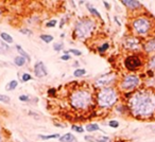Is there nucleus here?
<instances>
[{"mask_svg": "<svg viewBox=\"0 0 155 142\" xmlns=\"http://www.w3.org/2000/svg\"><path fill=\"white\" fill-rule=\"evenodd\" d=\"M129 108L136 118L147 119L155 113V92L152 90H137L129 100Z\"/></svg>", "mask_w": 155, "mask_h": 142, "instance_id": "1", "label": "nucleus"}, {"mask_svg": "<svg viewBox=\"0 0 155 142\" xmlns=\"http://www.w3.org/2000/svg\"><path fill=\"white\" fill-rule=\"evenodd\" d=\"M70 105L73 108L84 110L90 107L92 104V96L88 90L78 89L75 90L70 96Z\"/></svg>", "mask_w": 155, "mask_h": 142, "instance_id": "2", "label": "nucleus"}, {"mask_svg": "<svg viewBox=\"0 0 155 142\" xmlns=\"http://www.w3.org/2000/svg\"><path fill=\"white\" fill-rule=\"evenodd\" d=\"M97 100H98V104L100 107L108 108L117 102L118 94L114 88L106 87V88H103L99 91Z\"/></svg>", "mask_w": 155, "mask_h": 142, "instance_id": "3", "label": "nucleus"}, {"mask_svg": "<svg viewBox=\"0 0 155 142\" xmlns=\"http://www.w3.org/2000/svg\"><path fill=\"white\" fill-rule=\"evenodd\" d=\"M133 29L136 32L138 35H147L150 31H151L152 28V23L151 20L147 17H144V16H140V17H137L136 19H134L132 23Z\"/></svg>", "mask_w": 155, "mask_h": 142, "instance_id": "4", "label": "nucleus"}, {"mask_svg": "<svg viewBox=\"0 0 155 142\" xmlns=\"http://www.w3.org/2000/svg\"><path fill=\"white\" fill-rule=\"evenodd\" d=\"M94 29V21L85 19V20H81L76 25V34L77 37L82 39V38L87 37L90 32Z\"/></svg>", "mask_w": 155, "mask_h": 142, "instance_id": "5", "label": "nucleus"}, {"mask_svg": "<svg viewBox=\"0 0 155 142\" xmlns=\"http://www.w3.org/2000/svg\"><path fill=\"white\" fill-rule=\"evenodd\" d=\"M140 79L135 74H130L126 75L124 79L121 81L120 83V88L124 91H132L135 88L139 86Z\"/></svg>", "mask_w": 155, "mask_h": 142, "instance_id": "6", "label": "nucleus"}, {"mask_svg": "<svg viewBox=\"0 0 155 142\" xmlns=\"http://www.w3.org/2000/svg\"><path fill=\"white\" fill-rule=\"evenodd\" d=\"M124 66L128 70L134 71V70H136V69H138L139 67L142 66V62H141L139 56L133 54V55H130L125 58Z\"/></svg>", "mask_w": 155, "mask_h": 142, "instance_id": "7", "label": "nucleus"}, {"mask_svg": "<svg viewBox=\"0 0 155 142\" xmlns=\"http://www.w3.org/2000/svg\"><path fill=\"white\" fill-rule=\"evenodd\" d=\"M116 80V74L115 73H106V74H103L102 76H100L97 81H96V86L98 87H105L108 86L110 84L114 82Z\"/></svg>", "mask_w": 155, "mask_h": 142, "instance_id": "8", "label": "nucleus"}, {"mask_svg": "<svg viewBox=\"0 0 155 142\" xmlns=\"http://www.w3.org/2000/svg\"><path fill=\"white\" fill-rule=\"evenodd\" d=\"M123 45H124L125 49H128V50H138L141 47L140 40L134 36H130V37L125 38Z\"/></svg>", "mask_w": 155, "mask_h": 142, "instance_id": "9", "label": "nucleus"}, {"mask_svg": "<svg viewBox=\"0 0 155 142\" xmlns=\"http://www.w3.org/2000/svg\"><path fill=\"white\" fill-rule=\"evenodd\" d=\"M34 74L36 78H44L48 74L47 68L43 62H37L34 65Z\"/></svg>", "mask_w": 155, "mask_h": 142, "instance_id": "10", "label": "nucleus"}, {"mask_svg": "<svg viewBox=\"0 0 155 142\" xmlns=\"http://www.w3.org/2000/svg\"><path fill=\"white\" fill-rule=\"evenodd\" d=\"M121 3L124 4L126 8L131 9V10H136V9H139L141 7V3L139 1H136V0H122Z\"/></svg>", "mask_w": 155, "mask_h": 142, "instance_id": "11", "label": "nucleus"}, {"mask_svg": "<svg viewBox=\"0 0 155 142\" xmlns=\"http://www.w3.org/2000/svg\"><path fill=\"white\" fill-rule=\"evenodd\" d=\"M144 51L148 53L155 52V38H152L150 40H148L144 46Z\"/></svg>", "mask_w": 155, "mask_h": 142, "instance_id": "12", "label": "nucleus"}, {"mask_svg": "<svg viewBox=\"0 0 155 142\" xmlns=\"http://www.w3.org/2000/svg\"><path fill=\"white\" fill-rule=\"evenodd\" d=\"M60 141L61 142H76L77 139L72 134H66L64 135V136L60 137Z\"/></svg>", "mask_w": 155, "mask_h": 142, "instance_id": "13", "label": "nucleus"}, {"mask_svg": "<svg viewBox=\"0 0 155 142\" xmlns=\"http://www.w3.org/2000/svg\"><path fill=\"white\" fill-rule=\"evenodd\" d=\"M14 63H15L17 66L21 67V66H23V65L26 64V58H25L23 56H16L15 60H14Z\"/></svg>", "mask_w": 155, "mask_h": 142, "instance_id": "14", "label": "nucleus"}, {"mask_svg": "<svg viewBox=\"0 0 155 142\" xmlns=\"http://www.w3.org/2000/svg\"><path fill=\"white\" fill-rule=\"evenodd\" d=\"M1 38H2L5 42H8V44H12V42H13V37L8 33H4V32L1 33Z\"/></svg>", "mask_w": 155, "mask_h": 142, "instance_id": "15", "label": "nucleus"}, {"mask_svg": "<svg viewBox=\"0 0 155 142\" xmlns=\"http://www.w3.org/2000/svg\"><path fill=\"white\" fill-rule=\"evenodd\" d=\"M16 49H17V51H18V52L20 53V54H21V55H23L25 58H27L28 60H30V56H29V54H28V53H27L26 51H25V50H23V49L20 47V46L16 45Z\"/></svg>", "mask_w": 155, "mask_h": 142, "instance_id": "16", "label": "nucleus"}, {"mask_svg": "<svg viewBox=\"0 0 155 142\" xmlns=\"http://www.w3.org/2000/svg\"><path fill=\"white\" fill-rule=\"evenodd\" d=\"M86 129H87V131L91 133V131H99V129H100V127H99L98 124H88V125L86 126Z\"/></svg>", "mask_w": 155, "mask_h": 142, "instance_id": "17", "label": "nucleus"}, {"mask_svg": "<svg viewBox=\"0 0 155 142\" xmlns=\"http://www.w3.org/2000/svg\"><path fill=\"white\" fill-rule=\"evenodd\" d=\"M17 85H18V82L13 80V81L9 83V85H7V90H14L17 87Z\"/></svg>", "mask_w": 155, "mask_h": 142, "instance_id": "18", "label": "nucleus"}, {"mask_svg": "<svg viewBox=\"0 0 155 142\" xmlns=\"http://www.w3.org/2000/svg\"><path fill=\"white\" fill-rule=\"evenodd\" d=\"M85 73H86V70H85V69H77V70L73 72V75H75L76 78H81V76L85 75Z\"/></svg>", "mask_w": 155, "mask_h": 142, "instance_id": "19", "label": "nucleus"}, {"mask_svg": "<svg viewBox=\"0 0 155 142\" xmlns=\"http://www.w3.org/2000/svg\"><path fill=\"white\" fill-rule=\"evenodd\" d=\"M41 39L44 40L45 42H50V41L53 40V36L48 35V34H43V35H41Z\"/></svg>", "mask_w": 155, "mask_h": 142, "instance_id": "20", "label": "nucleus"}, {"mask_svg": "<svg viewBox=\"0 0 155 142\" xmlns=\"http://www.w3.org/2000/svg\"><path fill=\"white\" fill-rule=\"evenodd\" d=\"M87 9L89 10V12H90V13L92 14V15H95V16H97V17H99V18H101V15H100V13H99V12L97 11L96 9L91 8V7L89 5V4H87Z\"/></svg>", "mask_w": 155, "mask_h": 142, "instance_id": "21", "label": "nucleus"}, {"mask_svg": "<svg viewBox=\"0 0 155 142\" xmlns=\"http://www.w3.org/2000/svg\"><path fill=\"white\" fill-rule=\"evenodd\" d=\"M43 140H48V139H55V138H60V135L59 134H55V135H48V136H43L41 135L39 136Z\"/></svg>", "mask_w": 155, "mask_h": 142, "instance_id": "22", "label": "nucleus"}, {"mask_svg": "<svg viewBox=\"0 0 155 142\" xmlns=\"http://www.w3.org/2000/svg\"><path fill=\"white\" fill-rule=\"evenodd\" d=\"M0 102H2V103H5V104H9L11 100H10V98L8 96H4V94H0Z\"/></svg>", "mask_w": 155, "mask_h": 142, "instance_id": "23", "label": "nucleus"}, {"mask_svg": "<svg viewBox=\"0 0 155 142\" xmlns=\"http://www.w3.org/2000/svg\"><path fill=\"white\" fill-rule=\"evenodd\" d=\"M108 47H110V45H108V44H107V42H105V44H103L102 46H101V47H99V52H104V51H106V50H107V49H108Z\"/></svg>", "mask_w": 155, "mask_h": 142, "instance_id": "24", "label": "nucleus"}, {"mask_svg": "<svg viewBox=\"0 0 155 142\" xmlns=\"http://www.w3.org/2000/svg\"><path fill=\"white\" fill-rule=\"evenodd\" d=\"M72 131H77V133H83L84 131V128L81 126H78V125H72Z\"/></svg>", "mask_w": 155, "mask_h": 142, "instance_id": "25", "label": "nucleus"}, {"mask_svg": "<svg viewBox=\"0 0 155 142\" xmlns=\"http://www.w3.org/2000/svg\"><path fill=\"white\" fill-rule=\"evenodd\" d=\"M108 125H110V127H113V128H117V127L119 126V122H118V121H115V120H112V121L108 122Z\"/></svg>", "mask_w": 155, "mask_h": 142, "instance_id": "26", "label": "nucleus"}, {"mask_svg": "<svg viewBox=\"0 0 155 142\" xmlns=\"http://www.w3.org/2000/svg\"><path fill=\"white\" fill-rule=\"evenodd\" d=\"M149 67L151 69H155V55H153L151 57V60L149 62Z\"/></svg>", "mask_w": 155, "mask_h": 142, "instance_id": "27", "label": "nucleus"}, {"mask_svg": "<svg viewBox=\"0 0 155 142\" xmlns=\"http://www.w3.org/2000/svg\"><path fill=\"white\" fill-rule=\"evenodd\" d=\"M21 79H23V82H28V81H30V80L32 79V76H31L29 73H23Z\"/></svg>", "mask_w": 155, "mask_h": 142, "instance_id": "28", "label": "nucleus"}, {"mask_svg": "<svg viewBox=\"0 0 155 142\" xmlns=\"http://www.w3.org/2000/svg\"><path fill=\"white\" fill-rule=\"evenodd\" d=\"M62 47H63V44L62 42H57V44H54V46H53V48H54V50L55 51H61L62 50Z\"/></svg>", "mask_w": 155, "mask_h": 142, "instance_id": "29", "label": "nucleus"}, {"mask_svg": "<svg viewBox=\"0 0 155 142\" xmlns=\"http://www.w3.org/2000/svg\"><path fill=\"white\" fill-rule=\"evenodd\" d=\"M68 52L73 53L75 55H78V56H80L81 54H82V52H81V51H79V50H77V49H70Z\"/></svg>", "mask_w": 155, "mask_h": 142, "instance_id": "30", "label": "nucleus"}, {"mask_svg": "<svg viewBox=\"0 0 155 142\" xmlns=\"http://www.w3.org/2000/svg\"><path fill=\"white\" fill-rule=\"evenodd\" d=\"M19 100H20V101L21 102H28L29 101V97H28V96H20V97H19Z\"/></svg>", "mask_w": 155, "mask_h": 142, "instance_id": "31", "label": "nucleus"}, {"mask_svg": "<svg viewBox=\"0 0 155 142\" xmlns=\"http://www.w3.org/2000/svg\"><path fill=\"white\" fill-rule=\"evenodd\" d=\"M71 58V56H69V54H64V55L61 56V60H69Z\"/></svg>", "mask_w": 155, "mask_h": 142, "instance_id": "32", "label": "nucleus"}, {"mask_svg": "<svg viewBox=\"0 0 155 142\" xmlns=\"http://www.w3.org/2000/svg\"><path fill=\"white\" fill-rule=\"evenodd\" d=\"M55 25H57V20H50L49 23H47L46 26L47 27H54Z\"/></svg>", "mask_w": 155, "mask_h": 142, "instance_id": "33", "label": "nucleus"}, {"mask_svg": "<svg viewBox=\"0 0 155 142\" xmlns=\"http://www.w3.org/2000/svg\"><path fill=\"white\" fill-rule=\"evenodd\" d=\"M108 141V137H100L98 139V142H107Z\"/></svg>", "mask_w": 155, "mask_h": 142, "instance_id": "34", "label": "nucleus"}, {"mask_svg": "<svg viewBox=\"0 0 155 142\" xmlns=\"http://www.w3.org/2000/svg\"><path fill=\"white\" fill-rule=\"evenodd\" d=\"M85 140H88L89 142H95V138H94V137H90V136H86V137H85Z\"/></svg>", "mask_w": 155, "mask_h": 142, "instance_id": "35", "label": "nucleus"}, {"mask_svg": "<svg viewBox=\"0 0 155 142\" xmlns=\"http://www.w3.org/2000/svg\"><path fill=\"white\" fill-rule=\"evenodd\" d=\"M20 32L23 34H27V35H31V34H32V32H31L30 30H21Z\"/></svg>", "mask_w": 155, "mask_h": 142, "instance_id": "36", "label": "nucleus"}, {"mask_svg": "<svg viewBox=\"0 0 155 142\" xmlns=\"http://www.w3.org/2000/svg\"><path fill=\"white\" fill-rule=\"evenodd\" d=\"M103 4H104V5H105V8L107 9V10H108V9L110 8V4L107 3V2H106V1H103Z\"/></svg>", "mask_w": 155, "mask_h": 142, "instance_id": "37", "label": "nucleus"}, {"mask_svg": "<svg viewBox=\"0 0 155 142\" xmlns=\"http://www.w3.org/2000/svg\"><path fill=\"white\" fill-rule=\"evenodd\" d=\"M149 127H150L152 131H153L155 133V125H151V126H149Z\"/></svg>", "mask_w": 155, "mask_h": 142, "instance_id": "38", "label": "nucleus"}, {"mask_svg": "<svg viewBox=\"0 0 155 142\" xmlns=\"http://www.w3.org/2000/svg\"><path fill=\"white\" fill-rule=\"evenodd\" d=\"M0 142H1V136H0Z\"/></svg>", "mask_w": 155, "mask_h": 142, "instance_id": "39", "label": "nucleus"}, {"mask_svg": "<svg viewBox=\"0 0 155 142\" xmlns=\"http://www.w3.org/2000/svg\"><path fill=\"white\" fill-rule=\"evenodd\" d=\"M0 14H1V10H0Z\"/></svg>", "mask_w": 155, "mask_h": 142, "instance_id": "40", "label": "nucleus"}]
</instances>
